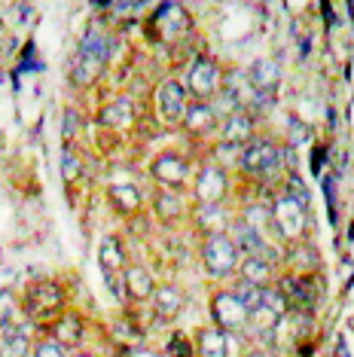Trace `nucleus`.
<instances>
[{"label":"nucleus","mask_w":354,"mask_h":357,"mask_svg":"<svg viewBox=\"0 0 354 357\" xmlns=\"http://www.w3.org/2000/svg\"><path fill=\"white\" fill-rule=\"evenodd\" d=\"M107 59H110V40H107V34H101V31L92 28L83 37V43H79L74 68H70L74 86L88 89V86L98 83V77L104 74V68H107Z\"/></svg>","instance_id":"nucleus-1"},{"label":"nucleus","mask_w":354,"mask_h":357,"mask_svg":"<svg viewBox=\"0 0 354 357\" xmlns=\"http://www.w3.org/2000/svg\"><path fill=\"white\" fill-rule=\"evenodd\" d=\"M25 314L28 321L40 324V327H49L52 321H59L64 314V290L59 281H34L25 290Z\"/></svg>","instance_id":"nucleus-2"},{"label":"nucleus","mask_w":354,"mask_h":357,"mask_svg":"<svg viewBox=\"0 0 354 357\" xmlns=\"http://www.w3.org/2000/svg\"><path fill=\"white\" fill-rule=\"evenodd\" d=\"M202 266H205L208 275H214V278H229V275L238 272L241 254H238L236 241L229 238V232L208 235L205 245H202Z\"/></svg>","instance_id":"nucleus-3"},{"label":"nucleus","mask_w":354,"mask_h":357,"mask_svg":"<svg viewBox=\"0 0 354 357\" xmlns=\"http://www.w3.org/2000/svg\"><path fill=\"white\" fill-rule=\"evenodd\" d=\"M220 83H223V74L217 68L214 59H196L190 64V74H187V95L192 101H202V104H211V98L220 92Z\"/></svg>","instance_id":"nucleus-4"},{"label":"nucleus","mask_w":354,"mask_h":357,"mask_svg":"<svg viewBox=\"0 0 354 357\" xmlns=\"http://www.w3.org/2000/svg\"><path fill=\"white\" fill-rule=\"evenodd\" d=\"M269 226L275 229L284 241L291 245H300L302 235H305V208L291 202L287 196H281L269 211Z\"/></svg>","instance_id":"nucleus-5"},{"label":"nucleus","mask_w":354,"mask_h":357,"mask_svg":"<svg viewBox=\"0 0 354 357\" xmlns=\"http://www.w3.org/2000/svg\"><path fill=\"white\" fill-rule=\"evenodd\" d=\"M211 318L214 327L220 333H238L241 327H247V305L236 290H220L211 299Z\"/></svg>","instance_id":"nucleus-6"},{"label":"nucleus","mask_w":354,"mask_h":357,"mask_svg":"<svg viewBox=\"0 0 354 357\" xmlns=\"http://www.w3.org/2000/svg\"><path fill=\"white\" fill-rule=\"evenodd\" d=\"M190 28H192V19L180 3H162L156 13H153V34L162 40V43L180 40Z\"/></svg>","instance_id":"nucleus-7"},{"label":"nucleus","mask_w":354,"mask_h":357,"mask_svg":"<svg viewBox=\"0 0 354 357\" xmlns=\"http://www.w3.org/2000/svg\"><path fill=\"white\" fill-rule=\"evenodd\" d=\"M156 107H159V116H162L165 126L183 123V113L190 107V95L180 79H165V83L156 89Z\"/></svg>","instance_id":"nucleus-8"},{"label":"nucleus","mask_w":354,"mask_h":357,"mask_svg":"<svg viewBox=\"0 0 354 357\" xmlns=\"http://www.w3.org/2000/svg\"><path fill=\"white\" fill-rule=\"evenodd\" d=\"M278 159H281V150L275 147V144L266 141V137H254V141L241 150L238 165L245 168L247 174H266L278 165Z\"/></svg>","instance_id":"nucleus-9"},{"label":"nucleus","mask_w":354,"mask_h":357,"mask_svg":"<svg viewBox=\"0 0 354 357\" xmlns=\"http://www.w3.org/2000/svg\"><path fill=\"white\" fill-rule=\"evenodd\" d=\"M226 190H229V177L226 172H223L220 165H205V168H199V174H196V199H199V205H220L223 196H226Z\"/></svg>","instance_id":"nucleus-10"},{"label":"nucleus","mask_w":354,"mask_h":357,"mask_svg":"<svg viewBox=\"0 0 354 357\" xmlns=\"http://www.w3.org/2000/svg\"><path fill=\"white\" fill-rule=\"evenodd\" d=\"M278 294L284 296L287 312H309L315 305V287H311V278H302V275H284L278 281Z\"/></svg>","instance_id":"nucleus-11"},{"label":"nucleus","mask_w":354,"mask_h":357,"mask_svg":"<svg viewBox=\"0 0 354 357\" xmlns=\"http://www.w3.org/2000/svg\"><path fill=\"white\" fill-rule=\"evenodd\" d=\"M150 174L156 177L165 190H177V186H183V181H187L190 165H187V159L177 156V153H159L150 165Z\"/></svg>","instance_id":"nucleus-12"},{"label":"nucleus","mask_w":354,"mask_h":357,"mask_svg":"<svg viewBox=\"0 0 354 357\" xmlns=\"http://www.w3.org/2000/svg\"><path fill=\"white\" fill-rule=\"evenodd\" d=\"M251 141H254V119L247 116L245 110H232L226 116V123H223V141L220 144L245 150Z\"/></svg>","instance_id":"nucleus-13"},{"label":"nucleus","mask_w":354,"mask_h":357,"mask_svg":"<svg viewBox=\"0 0 354 357\" xmlns=\"http://www.w3.org/2000/svg\"><path fill=\"white\" fill-rule=\"evenodd\" d=\"M46 330H49L52 342H59L64 351H68V348H77L79 342H83V318L74 314V312H64L61 318L52 321Z\"/></svg>","instance_id":"nucleus-14"},{"label":"nucleus","mask_w":354,"mask_h":357,"mask_svg":"<svg viewBox=\"0 0 354 357\" xmlns=\"http://www.w3.org/2000/svg\"><path fill=\"white\" fill-rule=\"evenodd\" d=\"M183 132L192 135V137H205L208 132H214L217 126V110L214 104H202V101H192L187 113H183Z\"/></svg>","instance_id":"nucleus-15"},{"label":"nucleus","mask_w":354,"mask_h":357,"mask_svg":"<svg viewBox=\"0 0 354 357\" xmlns=\"http://www.w3.org/2000/svg\"><path fill=\"white\" fill-rule=\"evenodd\" d=\"M123 284H125V296L134 299V303H147V299H153V290H156V281H153L147 266H125Z\"/></svg>","instance_id":"nucleus-16"},{"label":"nucleus","mask_w":354,"mask_h":357,"mask_svg":"<svg viewBox=\"0 0 354 357\" xmlns=\"http://www.w3.org/2000/svg\"><path fill=\"white\" fill-rule=\"evenodd\" d=\"M183 305H187V296H183L180 287H174V284H156V290H153V308H156V314L162 321L177 318L183 312Z\"/></svg>","instance_id":"nucleus-17"},{"label":"nucleus","mask_w":354,"mask_h":357,"mask_svg":"<svg viewBox=\"0 0 354 357\" xmlns=\"http://www.w3.org/2000/svg\"><path fill=\"white\" fill-rule=\"evenodd\" d=\"M98 263H101V269L104 275H107L110 281L116 278V275H123L125 272V248H123V241L116 238V235H107V238L101 241V248H98Z\"/></svg>","instance_id":"nucleus-18"},{"label":"nucleus","mask_w":354,"mask_h":357,"mask_svg":"<svg viewBox=\"0 0 354 357\" xmlns=\"http://www.w3.org/2000/svg\"><path fill=\"white\" fill-rule=\"evenodd\" d=\"M281 83V74H278V68L272 61H256L254 68H251V86L256 89L254 92V98H260V101H269L272 98V92L278 89Z\"/></svg>","instance_id":"nucleus-19"},{"label":"nucleus","mask_w":354,"mask_h":357,"mask_svg":"<svg viewBox=\"0 0 354 357\" xmlns=\"http://www.w3.org/2000/svg\"><path fill=\"white\" fill-rule=\"evenodd\" d=\"M98 123L107 128H128L134 123V104L132 98H116L110 104H104L98 110Z\"/></svg>","instance_id":"nucleus-20"},{"label":"nucleus","mask_w":354,"mask_h":357,"mask_svg":"<svg viewBox=\"0 0 354 357\" xmlns=\"http://www.w3.org/2000/svg\"><path fill=\"white\" fill-rule=\"evenodd\" d=\"M238 272H241V278H245L247 287H269V281H272V266H269V259L260 257V254H251V257L241 259Z\"/></svg>","instance_id":"nucleus-21"},{"label":"nucleus","mask_w":354,"mask_h":357,"mask_svg":"<svg viewBox=\"0 0 354 357\" xmlns=\"http://www.w3.org/2000/svg\"><path fill=\"white\" fill-rule=\"evenodd\" d=\"M199 357H226L229 354V339L226 333H220L217 327H205L199 330L196 336V348H192Z\"/></svg>","instance_id":"nucleus-22"},{"label":"nucleus","mask_w":354,"mask_h":357,"mask_svg":"<svg viewBox=\"0 0 354 357\" xmlns=\"http://www.w3.org/2000/svg\"><path fill=\"white\" fill-rule=\"evenodd\" d=\"M31 354V336L25 327L10 324L0 333V357H28Z\"/></svg>","instance_id":"nucleus-23"},{"label":"nucleus","mask_w":354,"mask_h":357,"mask_svg":"<svg viewBox=\"0 0 354 357\" xmlns=\"http://www.w3.org/2000/svg\"><path fill=\"white\" fill-rule=\"evenodd\" d=\"M107 196H110V205L125 217H132L141 211V192H138V186H132V183H114Z\"/></svg>","instance_id":"nucleus-24"},{"label":"nucleus","mask_w":354,"mask_h":357,"mask_svg":"<svg viewBox=\"0 0 354 357\" xmlns=\"http://www.w3.org/2000/svg\"><path fill=\"white\" fill-rule=\"evenodd\" d=\"M291 266H293V275H302V278H309L311 272L318 269V250L309 245V241H300V245H293V250H291Z\"/></svg>","instance_id":"nucleus-25"},{"label":"nucleus","mask_w":354,"mask_h":357,"mask_svg":"<svg viewBox=\"0 0 354 357\" xmlns=\"http://www.w3.org/2000/svg\"><path fill=\"white\" fill-rule=\"evenodd\" d=\"M156 214H159V220H177V217L183 214V202L180 196H177V190H159L156 192Z\"/></svg>","instance_id":"nucleus-26"},{"label":"nucleus","mask_w":354,"mask_h":357,"mask_svg":"<svg viewBox=\"0 0 354 357\" xmlns=\"http://www.w3.org/2000/svg\"><path fill=\"white\" fill-rule=\"evenodd\" d=\"M199 226L208 229V235H217V232H223V226H226V217H223V211L217 205H202L199 208Z\"/></svg>","instance_id":"nucleus-27"},{"label":"nucleus","mask_w":354,"mask_h":357,"mask_svg":"<svg viewBox=\"0 0 354 357\" xmlns=\"http://www.w3.org/2000/svg\"><path fill=\"white\" fill-rule=\"evenodd\" d=\"M79 174H83V162H79L74 147H64V153H61V177H64V183H74Z\"/></svg>","instance_id":"nucleus-28"},{"label":"nucleus","mask_w":354,"mask_h":357,"mask_svg":"<svg viewBox=\"0 0 354 357\" xmlns=\"http://www.w3.org/2000/svg\"><path fill=\"white\" fill-rule=\"evenodd\" d=\"M13 314H15V296H13V290L0 287V333H3L13 324Z\"/></svg>","instance_id":"nucleus-29"},{"label":"nucleus","mask_w":354,"mask_h":357,"mask_svg":"<svg viewBox=\"0 0 354 357\" xmlns=\"http://www.w3.org/2000/svg\"><path fill=\"white\" fill-rule=\"evenodd\" d=\"M79 135V113L74 107L64 110V128H61V137H64V147H70V144L77 141Z\"/></svg>","instance_id":"nucleus-30"},{"label":"nucleus","mask_w":354,"mask_h":357,"mask_svg":"<svg viewBox=\"0 0 354 357\" xmlns=\"http://www.w3.org/2000/svg\"><path fill=\"white\" fill-rule=\"evenodd\" d=\"M34 357H68V351L46 336V339H40V342L34 345Z\"/></svg>","instance_id":"nucleus-31"},{"label":"nucleus","mask_w":354,"mask_h":357,"mask_svg":"<svg viewBox=\"0 0 354 357\" xmlns=\"http://www.w3.org/2000/svg\"><path fill=\"white\" fill-rule=\"evenodd\" d=\"M168 357H196V351H192L190 339H183L177 333V336H171V342H168Z\"/></svg>","instance_id":"nucleus-32"},{"label":"nucleus","mask_w":354,"mask_h":357,"mask_svg":"<svg viewBox=\"0 0 354 357\" xmlns=\"http://www.w3.org/2000/svg\"><path fill=\"white\" fill-rule=\"evenodd\" d=\"M336 357H354V330H345L336 342Z\"/></svg>","instance_id":"nucleus-33"},{"label":"nucleus","mask_w":354,"mask_h":357,"mask_svg":"<svg viewBox=\"0 0 354 357\" xmlns=\"http://www.w3.org/2000/svg\"><path fill=\"white\" fill-rule=\"evenodd\" d=\"M309 135V128L300 126V123H291V144L296 147V144H302V137Z\"/></svg>","instance_id":"nucleus-34"},{"label":"nucleus","mask_w":354,"mask_h":357,"mask_svg":"<svg viewBox=\"0 0 354 357\" xmlns=\"http://www.w3.org/2000/svg\"><path fill=\"white\" fill-rule=\"evenodd\" d=\"M128 357H156V354H153V351H144V348H138V351H132Z\"/></svg>","instance_id":"nucleus-35"},{"label":"nucleus","mask_w":354,"mask_h":357,"mask_svg":"<svg viewBox=\"0 0 354 357\" xmlns=\"http://www.w3.org/2000/svg\"><path fill=\"white\" fill-rule=\"evenodd\" d=\"M245 357H266V351H260V348H254V351H247Z\"/></svg>","instance_id":"nucleus-36"},{"label":"nucleus","mask_w":354,"mask_h":357,"mask_svg":"<svg viewBox=\"0 0 354 357\" xmlns=\"http://www.w3.org/2000/svg\"><path fill=\"white\" fill-rule=\"evenodd\" d=\"M74 357H95V354H88V351H77Z\"/></svg>","instance_id":"nucleus-37"}]
</instances>
